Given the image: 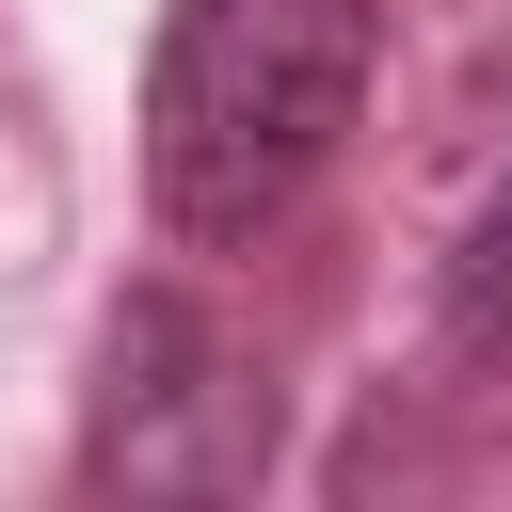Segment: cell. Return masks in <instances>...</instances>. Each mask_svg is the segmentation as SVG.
<instances>
[{
  "label": "cell",
  "mask_w": 512,
  "mask_h": 512,
  "mask_svg": "<svg viewBox=\"0 0 512 512\" xmlns=\"http://www.w3.org/2000/svg\"><path fill=\"white\" fill-rule=\"evenodd\" d=\"M448 336L480 352V368H512V176L464 208V240H448Z\"/></svg>",
  "instance_id": "obj_3"
},
{
  "label": "cell",
  "mask_w": 512,
  "mask_h": 512,
  "mask_svg": "<svg viewBox=\"0 0 512 512\" xmlns=\"http://www.w3.org/2000/svg\"><path fill=\"white\" fill-rule=\"evenodd\" d=\"M384 64V0H176L144 48V176L176 240H256L320 192Z\"/></svg>",
  "instance_id": "obj_1"
},
{
  "label": "cell",
  "mask_w": 512,
  "mask_h": 512,
  "mask_svg": "<svg viewBox=\"0 0 512 512\" xmlns=\"http://www.w3.org/2000/svg\"><path fill=\"white\" fill-rule=\"evenodd\" d=\"M272 464V384L240 368V336L176 288H128L112 304V352H96V432H80V480H128V496H240Z\"/></svg>",
  "instance_id": "obj_2"
}]
</instances>
